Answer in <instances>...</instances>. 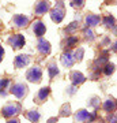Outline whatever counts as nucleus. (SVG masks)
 Returning a JSON list of instances; mask_svg holds the SVG:
<instances>
[{"label":"nucleus","instance_id":"7ed1b4c3","mask_svg":"<svg viewBox=\"0 0 117 123\" xmlns=\"http://www.w3.org/2000/svg\"><path fill=\"white\" fill-rule=\"evenodd\" d=\"M50 18H52V21H55V22H57V23L61 22V19L64 18V10H63L61 1H59V4L50 11Z\"/></svg>","mask_w":117,"mask_h":123},{"label":"nucleus","instance_id":"20e7f679","mask_svg":"<svg viewBox=\"0 0 117 123\" xmlns=\"http://www.w3.org/2000/svg\"><path fill=\"white\" fill-rule=\"evenodd\" d=\"M95 119V114H91L89 111H78V114L75 115V120L76 122H90V120H94Z\"/></svg>","mask_w":117,"mask_h":123},{"label":"nucleus","instance_id":"6e6552de","mask_svg":"<svg viewBox=\"0 0 117 123\" xmlns=\"http://www.w3.org/2000/svg\"><path fill=\"white\" fill-rule=\"evenodd\" d=\"M71 81H72V84L74 85H78V84H82V82H84V75L82 74V73H79V71H72L71 73Z\"/></svg>","mask_w":117,"mask_h":123},{"label":"nucleus","instance_id":"5701e85b","mask_svg":"<svg viewBox=\"0 0 117 123\" xmlns=\"http://www.w3.org/2000/svg\"><path fill=\"white\" fill-rule=\"evenodd\" d=\"M76 27H78V23L74 22V23H71V26H68L67 29H65V31H67V33H71V31H74Z\"/></svg>","mask_w":117,"mask_h":123},{"label":"nucleus","instance_id":"f257e3e1","mask_svg":"<svg viewBox=\"0 0 117 123\" xmlns=\"http://www.w3.org/2000/svg\"><path fill=\"white\" fill-rule=\"evenodd\" d=\"M21 110H22V107L19 103H8L7 105H4L1 108V115L6 116V118H11L14 115L19 114Z\"/></svg>","mask_w":117,"mask_h":123},{"label":"nucleus","instance_id":"6ab92c4d","mask_svg":"<svg viewBox=\"0 0 117 123\" xmlns=\"http://www.w3.org/2000/svg\"><path fill=\"white\" fill-rule=\"evenodd\" d=\"M104 23L106 25V26H114V19H113V17H106L104 19Z\"/></svg>","mask_w":117,"mask_h":123},{"label":"nucleus","instance_id":"ddd939ff","mask_svg":"<svg viewBox=\"0 0 117 123\" xmlns=\"http://www.w3.org/2000/svg\"><path fill=\"white\" fill-rule=\"evenodd\" d=\"M86 23H87V26H95V25L100 23V17L94 15V14H89L86 17Z\"/></svg>","mask_w":117,"mask_h":123},{"label":"nucleus","instance_id":"aec40b11","mask_svg":"<svg viewBox=\"0 0 117 123\" xmlns=\"http://www.w3.org/2000/svg\"><path fill=\"white\" fill-rule=\"evenodd\" d=\"M105 74L106 75H109V74H112L113 71H114V66H113V64H110V63H108V64H106V66H105Z\"/></svg>","mask_w":117,"mask_h":123},{"label":"nucleus","instance_id":"4be33fe9","mask_svg":"<svg viewBox=\"0 0 117 123\" xmlns=\"http://www.w3.org/2000/svg\"><path fill=\"white\" fill-rule=\"evenodd\" d=\"M83 56V49H79V51H76V52L74 53V57H75V60H80Z\"/></svg>","mask_w":117,"mask_h":123},{"label":"nucleus","instance_id":"0eeeda50","mask_svg":"<svg viewBox=\"0 0 117 123\" xmlns=\"http://www.w3.org/2000/svg\"><path fill=\"white\" fill-rule=\"evenodd\" d=\"M29 62H30V59H29L27 55H19V56L15 57V67L17 68H22V67L27 66Z\"/></svg>","mask_w":117,"mask_h":123},{"label":"nucleus","instance_id":"9b49d317","mask_svg":"<svg viewBox=\"0 0 117 123\" xmlns=\"http://www.w3.org/2000/svg\"><path fill=\"white\" fill-rule=\"evenodd\" d=\"M38 51L41 53H44V55H48L49 52H50V45H49L48 41H45V40H39L38 41Z\"/></svg>","mask_w":117,"mask_h":123},{"label":"nucleus","instance_id":"dca6fc26","mask_svg":"<svg viewBox=\"0 0 117 123\" xmlns=\"http://www.w3.org/2000/svg\"><path fill=\"white\" fill-rule=\"evenodd\" d=\"M27 119L30 120V122L35 123V122H38L39 120V114L37 112V111H30V112H27Z\"/></svg>","mask_w":117,"mask_h":123},{"label":"nucleus","instance_id":"b1692460","mask_svg":"<svg viewBox=\"0 0 117 123\" xmlns=\"http://www.w3.org/2000/svg\"><path fill=\"white\" fill-rule=\"evenodd\" d=\"M75 43H78V38H76V37H71V38H68V41H67V47H72Z\"/></svg>","mask_w":117,"mask_h":123},{"label":"nucleus","instance_id":"1a4fd4ad","mask_svg":"<svg viewBox=\"0 0 117 123\" xmlns=\"http://www.w3.org/2000/svg\"><path fill=\"white\" fill-rule=\"evenodd\" d=\"M33 30H34V33L38 36V37H41V36L45 33L46 27H45V25H44L41 21H35V22L33 23Z\"/></svg>","mask_w":117,"mask_h":123},{"label":"nucleus","instance_id":"4468645a","mask_svg":"<svg viewBox=\"0 0 117 123\" xmlns=\"http://www.w3.org/2000/svg\"><path fill=\"white\" fill-rule=\"evenodd\" d=\"M48 8H49V4L46 1H39L38 4L35 6V12L38 15H42V14H45L48 11Z\"/></svg>","mask_w":117,"mask_h":123},{"label":"nucleus","instance_id":"cd10ccee","mask_svg":"<svg viewBox=\"0 0 117 123\" xmlns=\"http://www.w3.org/2000/svg\"><path fill=\"white\" fill-rule=\"evenodd\" d=\"M55 122H57L56 118H53V119H50V120H49V123H55Z\"/></svg>","mask_w":117,"mask_h":123},{"label":"nucleus","instance_id":"423d86ee","mask_svg":"<svg viewBox=\"0 0 117 123\" xmlns=\"http://www.w3.org/2000/svg\"><path fill=\"white\" fill-rule=\"evenodd\" d=\"M8 43L12 45L14 48L19 49V48H22V47L25 45V37H23L22 34H14L8 38Z\"/></svg>","mask_w":117,"mask_h":123},{"label":"nucleus","instance_id":"393cba45","mask_svg":"<svg viewBox=\"0 0 117 123\" xmlns=\"http://www.w3.org/2000/svg\"><path fill=\"white\" fill-rule=\"evenodd\" d=\"M71 4L74 6V7H76V6L80 7V6H83V1H71Z\"/></svg>","mask_w":117,"mask_h":123},{"label":"nucleus","instance_id":"bb28decb","mask_svg":"<svg viewBox=\"0 0 117 123\" xmlns=\"http://www.w3.org/2000/svg\"><path fill=\"white\" fill-rule=\"evenodd\" d=\"M7 123H19V120H18V119H10Z\"/></svg>","mask_w":117,"mask_h":123},{"label":"nucleus","instance_id":"c85d7f7f","mask_svg":"<svg viewBox=\"0 0 117 123\" xmlns=\"http://www.w3.org/2000/svg\"><path fill=\"white\" fill-rule=\"evenodd\" d=\"M114 51H117V41H116V44H114Z\"/></svg>","mask_w":117,"mask_h":123},{"label":"nucleus","instance_id":"39448f33","mask_svg":"<svg viewBox=\"0 0 117 123\" xmlns=\"http://www.w3.org/2000/svg\"><path fill=\"white\" fill-rule=\"evenodd\" d=\"M11 93L15 94L17 97H19V98L25 97V96H26V93H27L26 85H23V84H15V85H12V88H11Z\"/></svg>","mask_w":117,"mask_h":123},{"label":"nucleus","instance_id":"412c9836","mask_svg":"<svg viewBox=\"0 0 117 123\" xmlns=\"http://www.w3.org/2000/svg\"><path fill=\"white\" fill-rule=\"evenodd\" d=\"M8 79L7 78H0V90H1V89H4L6 86H7V85H8Z\"/></svg>","mask_w":117,"mask_h":123},{"label":"nucleus","instance_id":"f03ea898","mask_svg":"<svg viewBox=\"0 0 117 123\" xmlns=\"http://www.w3.org/2000/svg\"><path fill=\"white\" fill-rule=\"evenodd\" d=\"M26 78L29 79L30 82H39L41 78H42V71H41V68H39L38 66H35V67H33V68H30V70L27 71Z\"/></svg>","mask_w":117,"mask_h":123},{"label":"nucleus","instance_id":"f8f14e48","mask_svg":"<svg viewBox=\"0 0 117 123\" xmlns=\"http://www.w3.org/2000/svg\"><path fill=\"white\" fill-rule=\"evenodd\" d=\"M116 108H117V103L113 98H109V100H106L104 103V110L106 112H110L112 114L113 111H116Z\"/></svg>","mask_w":117,"mask_h":123},{"label":"nucleus","instance_id":"a211bd4d","mask_svg":"<svg viewBox=\"0 0 117 123\" xmlns=\"http://www.w3.org/2000/svg\"><path fill=\"white\" fill-rule=\"evenodd\" d=\"M48 70H49V77H50V78H53V77H56V75L59 74V70H57V67L55 66V64H49Z\"/></svg>","mask_w":117,"mask_h":123},{"label":"nucleus","instance_id":"2eb2a0df","mask_svg":"<svg viewBox=\"0 0 117 123\" xmlns=\"http://www.w3.org/2000/svg\"><path fill=\"white\" fill-rule=\"evenodd\" d=\"M74 62H75V57L72 53H65L64 56H63V64L67 67H71L72 64H74Z\"/></svg>","mask_w":117,"mask_h":123},{"label":"nucleus","instance_id":"f3484780","mask_svg":"<svg viewBox=\"0 0 117 123\" xmlns=\"http://www.w3.org/2000/svg\"><path fill=\"white\" fill-rule=\"evenodd\" d=\"M48 96H49V88H42L41 90H39V93H38V100L44 101Z\"/></svg>","mask_w":117,"mask_h":123},{"label":"nucleus","instance_id":"9d476101","mask_svg":"<svg viewBox=\"0 0 117 123\" xmlns=\"http://www.w3.org/2000/svg\"><path fill=\"white\" fill-rule=\"evenodd\" d=\"M14 23H15V26H18V27H25L27 23H29V18L23 17V15H15V17H14Z\"/></svg>","mask_w":117,"mask_h":123},{"label":"nucleus","instance_id":"a878e982","mask_svg":"<svg viewBox=\"0 0 117 123\" xmlns=\"http://www.w3.org/2000/svg\"><path fill=\"white\" fill-rule=\"evenodd\" d=\"M3 56H4V49H3V47H1V45H0V62H1Z\"/></svg>","mask_w":117,"mask_h":123}]
</instances>
